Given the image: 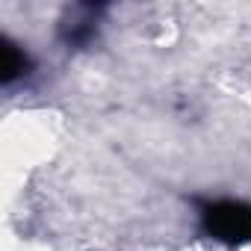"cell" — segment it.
Listing matches in <instances>:
<instances>
[{
    "mask_svg": "<svg viewBox=\"0 0 251 251\" xmlns=\"http://www.w3.org/2000/svg\"><path fill=\"white\" fill-rule=\"evenodd\" d=\"M201 230L222 245L251 242V204L236 198H198Z\"/></svg>",
    "mask_w": 251,
    "mask_h": 251,
    "instance_id": "obj_1",
    "label": "cell"
},
{
    "mask_svg": "<svg viewBox=\"0 0 251 251\" xmlns=\"http://www.w3.org/2000/svg\"><path fill=\"white\" fill-rule=\"evenodd\" d=\"M100 6H74L65 12L59 21V39L68 48H86L98 36V21H100Z\"/></svg>",
    "mask_w": 251,
    "mask_h": 251,
    "instance_id": "obj_2",
    "label": "cell"
},
{
    "mask_svg": "<svg viewBox=\"0 0 251 251\" xmlns=\"http://www.w3.org/2000/svg\"><path fill=\"white\" fill-rule=\"evenodd\" d=\"M30 74H33V56L27 53V48H21L9 36H3L0 39V83L15 86L18 80H24Z\"/></svg>",
    "mask_w": 251,
    "mask_h": 251,
    "instance_id": "obj_3",
    "label": "cell"
}]
</instances>
